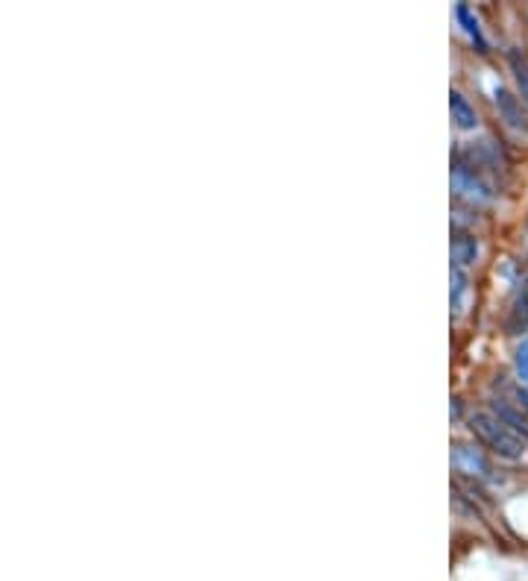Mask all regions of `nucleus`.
<instances>
[{"label":"nucleus","instance_id":"3","mask_svg":"<svg viewBox=\"0 0 528 581\" xmlns=\"http://www.w3.org/2000/svg\"><path fill=\"white\" fill-rule=\"evenodd\" d=\"M493 97H496V109H500L502 121L511 126V129H517V133H526L528 129V118L523 112V103H519L517 97L511 95L508 88L496 86L493 88Z\"/></svg>","mask_w":528,"mask_h":581},{"label":"nucleus","instance_id":"1","mask_svg":"<svg viewBox=\"0 0 528 581\" xmlns=\"http://www.w3.org/2000/svg\"><path fill=\"white\" fill-rule=\"evenodd\" d=\"M472 435L479 437L481 444L493 449L500 458H508V461H517L523 453H526V441L511 432L505 423H500L493 415H484V411H476L470 417Z\"/></svg>","mask_w":528,"mask_h":581},{"label":"nucleus","instance_id":"11","mask_svg":"<svg viewBox=\"0 0 528 581\" xmlns=\"http://www.w3.org/2000/svg\"><path fill=\"white\" fill-rule=\"evenodd\" d=\"M517 376L528 382V338H523V344L517 347Z\"/></svg>","mask_w":528,"mask_h":581},{"label":"nucleus","instance_id":"9","mask_svg":"<svg viewBox=\"0 0 528 581\" xmlns=\"http://www.w3.org/2000/svg\"><path fill=\"white\" fill-rule=\"evenodd\" d=\"M508 62H511V71H514V77H517L519 95L528 100V62H526V57H523L519 50H511Z\"/></svg>","mask_w":528,"mask_h":581},{"label":"nucleus","instance_id":"8","mask_svg":"<svg viewBox=\"0 0 528 581\" xmlns=\"http://www.w3.org/2000/svg\"><path fill=\"white\" fill-rule=\"evenodd\" d=\"M455 15H458V21H462V24H464V29L470 33V39L479 41V48L481 50L488 48V41H484V36H481V29H479V21L472 18L470 7H467V3H458V7H455Z\"/></svg>","mask_w":528,"mask_h":581},{"label":"nucleus","instance_id":"5","mask_svg":"<svg viewBox=\"0 0 528 581\" xmlns=\"http://www.w3.org/2000/svg\"><path fill=\"white\" fill-rule=\"evenodd\" d=\"M452 465L458 467L462 473L467 475H479V479H484V475L490 473V465L484 461V456H481L479 449H472V446H452Z\"/></svg>","mask_w":528,"mask_h":581},{"label":"nucleus","instance_id":"2","mask_svg":"<svg viewBox=\"0 0 528 581\" xmlns=\"http://www.w3.org/2000/svg\"><path fill=\"white\" fill-rule=\"evenodd\" d=\"M452 188L462 194V197H467V200H472V203H488L490 197H493L488 185L481 183L476 171H470L467 165H455V171H452Z\"/></svg>","mask_w":528,"mask_h":581},{"label":"nucleus","instance_id":"4","mask_svg":"<svg viewBox=\"0 0 528 581\" xmlns=\"http://www.w3.org/2000/svg\"><path fill=\"white\" fill-rule=\"evenodd\" d=\"M490 411H493V417H496L500 423H505L514 435L528 441V415L523 408L511 406L508 399H493V403H490Z\"/></svg>","mask_w":528,"mask_h":581},{"label":"nucleus","instance_id":"12","mask_svg":"<svg viewBox=\"0 0 528 581\" xmlns=\"http://www.w3.org/2000/svg\"><path fill=\"white\" fill-rule=\"evenodd\" d=\"M517 399H519V408H523V411L528 415V387H519Z\"/></svg>","mask_w":528,"mask_h":581},{"label":"nucleus","instance_id":"6","mask_svg":"<svg viewBox=\"0 0 528 581\" xmlns=\"http://www.w3.org/2000/svg\"><path fill=\"white\" fill-rule=\"evenodd\" d=\"M450 109H452V121L458 129H476L479 118H476V109L467 103V97L462 91H452L450 95Z\"/></svg>","mask_w":528,"mask_h":581},{"label":"nucleus","instance_id":"10","mask_svg":"<svg viewBox=\"0 0 528 581\" xmlns=\"http://www.w3.org/2000/svg\"><path fill=\"white\" fill-rule=\"evenodd\" d=\"M464 294H467V276H464L462 268H452V309H455V314L462 311Z\"/></svg>","mask_w":528,"mask_h":581},{"label":"nucleus","instance_id":"7","mask_svg":"<svg viewBox=\"0 0 528 581\" xmlns=\"http://www.w3.org/2000/svg\"><path fill=\"white\" fill-rule=\"evenodd\" d=\"M476 256H479V244L472 235H455L452 238V262L455 268H467V264L476 262Z\"/></svg>","mask_w":528,"mask_h":581}]
</instances>
